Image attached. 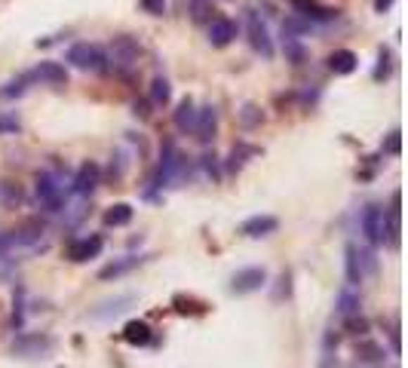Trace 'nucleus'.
Wrapping results in <instances>:
<instances>
[{
	"mask_svg": "<svg viewBox=\"0 0 408 368\" xmlns=\"http://www.w3.org/2000/svg\"><path fill=\"white\" fill-rule=\"evenodd\" d=\"M249 40H252L255 53H261L264 58H274V44H270L267 25L258 19V13H249Z\"/></svg>",
	"mask_w": 408,
	"mask_h": 368,
	"instance_id": "0eeeda50",
	"label": "nucleus"
},
{
	"mask_svg": "<svg viewBox=\"0 0 408 368\" xmlns=\"http://www.w3.org/2000/svg\"><path fill=\"white\" fill-rule=\"evenodd\" d=\"M215 129H218V111L212 105H206L203 111H197V120H193V132H197V141L209 145L215 138Z\"/></svg>",
	"mask_w": 408,
	"mask_h": 368,
	"instance_id": "9b49d317",
	"label": "nucleus"
},
{
	"mask_svg": "<svg viewBox=\"0 0 408 368\" xmlns=\"http://www.w3.org/2000/svg\"><path fill=\"white\" fill-rule=\"evenodd\" d=\"M240 120H243V126H258V123L261 120H264V117H261V111H258V107H255V105H246L243 107V111H240Z\"/></svg>",
	"mask_w": 408,
	"mask_h": 368,
	"instance_id": "c85d7f7f",
	"label": "nucleus"
},
{
	"mask_svg": "<svg viewBox=\"0 0 408 368\" xmlns=\"http://www.w3.org/2000/svg\"><path fill=\"white\" fill-rule=\"evenodd\" d=\"M37 199L40 203H46V206H58V199H62V184L56 181V175H49V172H40L37 175Z\"/></svg>",
	"mask_w": 408,
	"mask_h": 368,
	"instance_id": "ddd939ff",
	"label": "nucleus"
},
{
	"mask_svg": "<svg viewBox=\"0 0 408 368\" xmlns=\"http://www.w3.org/2000/svg\"><path fill=\"white\" fill-rule=\"evenodd\" d=\"M139 264H144V258H139V255L120 258V261H114V264L101 267V270H98V280H101V282H108V280H117V276H123V273L135 270V267H139Z\"/></svg>",
	"mask_w": 408,
	"mask_h": 368,
	"instance_id": "f3484780",
	"label": "nucleus"
},
{
	"mask_svg": "<svg viewBox=\"0 0 408 368\" xmlns=\"http://www.w3.org/2000/svg\"><path fill=\"white\" fill-rule=\"evenodd\" d=\"M258 154V147H246V145H240V147H234V154H231V163H227V169H240V166L246 163V157H255Z\"/></svg>",
	"mask_w": 408,
	"mask_h": 368,
	"instance_id": "cd10ccee",
	"label": "nucleus"
},
{
	"mask_svg": "<svg viewBox=\"0 0 408 368\" xmlns=\"http://www.w3.org/2000/svg\"><path fill=\"white\" fill-rule=\"evenodd\" d=\"M378 68H375V80H384L387 74H390V53L387 49H381V55H378Z\"/></svg>",
	"mask_w": 408,
	"mask_h": 368,
	"instance_id": "7c9ffc66",
	"label": "nucleus"
},
{
	"mask_svg": "<svg viewBox=\"0 0 408 368\" xmlns=\"http://www.w3.org/2000/svg\"><path fill=\"white\" fill-rule=\"evenodd\" d=\"M169 98H172V86H169L166 77H154V83H151V102H154L157 107H166Z\"/></svg>",
	"mask_w": 408,
	"mask_h": 368,
	"instance_id": "4be33fe9",
	"label": "nucleus"
},
{
	"mask_svg": "<svg viewBox=\"0 0 408 368\" xmlns=\"http://www.w3.org/2000/svg\"><path fill=\"white\" fill-rule=\"evenodd\" d=\"M13 350L15 353H46L49 350V338H37V334H34V338H22V341H15L13 344Z\"/></svg>",
	"mask_w": 408,
	"mask_h": 368,
	"instance_id": "412c9836",
	"label": "nucleus"
},
{
	"mask_svg": "<svg viewBox=\"0 0 408 368\" xmlns=\"http://www.w3.org/2000/svg\"><path fill=\"white\" fill-rule=\"evenodd\" d=\"M141 10L151 15H163L166 13V0H141Z\"/></svg>",
	"mask_w": 408,
	"mask_h": 368,
	"instance_id": "2f4dec72",
	"label": "nucleus"
},
{
	"mask_svg": "<svg viewBox=\"0 0 408 368\" xmlns=\"http://www.w3.org/2000/svg\"><path fill=\"white\" fill-rule=\"evenodd\" d=\"M19 120L15 117H0V136H13V132H19Z\"/></svg>",
	"mask_w": 408,
	"mask_h": 368,
	"instance_id": "473e14b6",
	"label": "nucleus"
},
{
	"mask_svg": "<svg viewBox=\"0 0 408 368\" xmlns=\"http://www.w3.org/2000/svg\"><path fill=\"white\" fill-rule=\"evenodd\" d=\"M0 203H6V206H19V203H22V190H19V184H13V181H0Z\"/></svg>",
	"mask_w": 408,
	"mask_h": 368,
	"instance_id": "393cba45",
	"label": "nucleus"
},
{
	"mask_svg": "<svg viewBox=\"0 0 408 368\" xmlns=\"http://www.w3.org/2000/svg\"><path fill=\"white\" fill-rule=\"evenodd\" d=\"M276 228H279V221L274 215H252V218H246L240 224V233L249 239H261V237H270Z\"/></svg>",
	"mask_w": 408,
	"mask_h": 368,
	"instance_id": "1a4fd4ad",
	"label": "nucleus"
},
{
	"mask_svg": "<svg viewBox=\"0 0 408 368\" xmlns=\"http://www.w3.org/2000/svg\"><path fill=\"white\" fill-rule=\"evenodd\" d=\"M399 145H402V138H399V129H396V132H390L384 150H387V154H399Z\"/></svg>",
	"mask_w": 408,
	"mask_h": 368,
	"instance_id": "f704fd0d",
	"label": "nucleus"
},
{
	"mask_svg": "<svg viewBox=\"0 0 408 368\" xmlns=\"http://www.w3.org/2000/svg\"><path fill=\"white\" fill-rule=\"evenodd\" d=\"M338 313H341L344 320H347V316L359 313V295H353L350 289H344L341 295H338Z\"/></svg>",
	"mask_w": 408,
	"mask_h": 368,
	"instance_id": "5701e85b",
	"label": "nucleus"
},
{
	"mask_svg": "<svg viewBox=\"0 0 408 368\" xmlns=\"http://www.w3.org/2000/svg\"><path fill=\"white\" fill-rule=\"evenodd\" d=\"M193 120H197V105H193V98H181L172 114V123L178 132H193Z\"/></svg>",
	"mask_w": 408,
	"mask_h": 368,
	"instance_id": "2eb2a0df",
	"label": "nucleus"
},
{
	"mask_svg": "<svg viewBox=\"0 0 408 368\" xmlns=\"http://www.w3.org/2000/svg\"><path fill=\"white\" fill-rule=\"evenodd\" d=\"M347 331H350V334H365V331H369V322H365L359 313L347 316Z\"/></svg>",
	"mask_w": 408,
	"mask_h": 368,
	"instance_id": "c756f323",
	"label": "nucleus"
},
{
	"mask_svg": "<svg viewBox=\"0 0 408 368\" xmlns=\"http://www.w3.org/2000/svg\"><path fill=\"white\" fill-rule=\"evenodd\" d=\"M283 53H286V58L292 65H304V62H307V49H304L295 37H286L283 40Z\"/></svg>",
	"mask_w": 408,
	"mask_h": 368,
	"instance_id": "b1692460",
	"label": "nucleus"
},
{
	"mask_svg": "<svg viewBox=\"0 0 408 368\" xmlns=\"http://www.w3.org/2000/svg\"><path fill=\"white\" fill-rule=\"evenodd\" d=\"M178 169H181V154H178V147L172 145V141H166L163 154H160V169H157V184H160V188L172 181Z\"/></svg>",
	"mask_w": 408,
	"mask_h": 368,
	"instance_id": "423d86ee",
	"label": "nucleus"
},
{
	"mask_svg": "<svg viewBox=\"0 0 408 368\" xmlns=\"http://www.w3.org/2000/svg\"><path fill=\"white\" fill-rule=\"evenodd\" d=\"M310 4H317V0H292V6H295V10H298V13H301V10H307Z\"/></svg>",
	"mask_w": 408,
	"mask_h": 368,
	"instance_id": "e433bc0d",
	"label": "nucleus"
},
{
	"mask_svg": "<svg viewBox=\"0 0 408 368\" xmlns=\"http://www.w3.org/2000/svg\"><path fill=\"white\" fill-rule=\"evenodd\" d=\"M28 77L46 83V86H62V83H68V71H65V65H58V62H40Z\"/></svg>",
	"mask_w": 408,
	"mask_h": 368,
	"instance_id": "f8f14e48",
	"label": "nucleus"
},
{
	"mask_svg": "<svg viewBox=\"0 0 408 368\" xmlns=\"http://www.w3.org/2000/svg\"><path fill=\"white\" fill-rule=\"evenodd\" d=\"M101 246H105V239L101 237H83V239H74L71 246H68V258L71 261H92V258L101 255Z\"/></svg>",
	"mask_w": 408,
	"mask_h": 368,
	"instance_id": "6e6552de",
	"label": "nucleus"
},
{
	"mask_svg": "<svg viewBox=\"0 0 408 368\" xmlns=\"http://www.w3.org/2000/svg\"><path fill=\"white\" fill-rule=\"evenodd\" d=\"M344 270H347V286H359L362 267H359V249H356V242H347V249H344Z\"/></svg>",
	"mask_w": 408,
	"mask_h": 368,
	"instance_id": "a211bd4d",
	"label": "nucleus"
},
{
	"mask_svg": "<svg viewBox=\"0 0 408 368\" xmlns=\"http://www.w3.org/2000/svg\"><path fill=\"white\" fill-rule=\"evenodd\" d=\"M98 178H101V169H98V163H92L87 160L77 169V175H74V194H80V197H89L92 190L98 188Z\"/></svg>",
	"mask_w": 408,
	"mask_h": 368,
	"instance_id": "9d476101",
	"label": "nucleus"
},
{
	"mask_svg": "<svg viewBox=\"0 0 408 368\" xmlns=\"http://www.w3.org/2000/svg\"><path fill=\"white\" fill-rule=\"evenodd\" d=\"M151 325L148 322H141V320H132V322H126L123 325V341L126 344H132V347H144V344H151Z\"/></svg>",
	"mask_w": 408,
	"mask_h": 368,
	"instance_id": "dca6fc26",
	"label": "nucleus"
},
{
	"mask_svg": "<svg viewBox=\"0 0 408 368\" xmlns=\"http://www.w3.org/2000/svg\"><path fill=\"white\" fill-rule=\"evenodd\" d=\"M135 58H139V40L135 37H114L110 40V62L117 68H132Z\"/></svg>",
	"mask_w": 408,
	"mask_h": 368,
	"instance_id": "20e7f679",
	"label": "nucleus"
},
{
	"mask_svg": "<svg viewBox=\"0 0 408 368\" xmlns=\"http://www.w3.org/2000/svg\"><path fill=\"white\" fill-rule=\"evenodd\" d=\"M283 28L286 31H292V34H304V31L310 28V22H298V19H286L283 22Z\"/></svg>",
	"mask_w": 408,
	"mask_h": 368,
	"instance_id": "72a5a7b5",
	"label": "nucleus"
},
{
	"mask_svg": "<svg viewBox=\"0 0 408 368\" xmlns=\"http://www.w3.org/2000/svg\"><path fill=\"white\" fill-rule=\"evenodd\" d=\"M356 68H359V55H356L353 49H335V53L329 55V71L331 74L347 77V74H353Z\"/></svg>",
	"mask_w": 408,
	"mask_h": 368,
	"instance_id": "4468645a",
	"label": "nucleus"
},
{
	"mask_svg": "<svg viewBox=\"0 0 408 368\" xmlns=\"http://www.w3.org/2000/svg\"><path fill=\"white\" fill-rule=\"evenodd\" d=\"M393 6V0H375V13H387Z\"/></svg>",
	"mask_w": 408,
	"mask_h": 368,
	"instance_id": "c9c22d12",
	"label": "nucleus"
},
{
	"mask_svg": "<svg viewBox=\"0 0 408 368\" xmlns=\"http://www.w3.org/2000/svg\"><path fill=\"white\" fill-rule=\"evenodd\" d=\"M236 22L234 19H227V15H215V19L209 22V44L215 46V49H224V46H231L234 44V37H236Z\"/></svg>",
	"mask_w": 408,
	"mask_h": 368,
	"instance_id": "39448f33",
	"label": "nucleus"
},
{
	"mask_svg": "<svg viewBox=\"0 0 408 368\" xmlns=\"http://www.w3.org/2000/svg\"><path fill=\"white\" fill-rule=\"evenodd\" d=\"M132 206L129 203H117V206H110L108 212H105V224L108 228H126V224L132 221Z\"/></svg>",
	"mask_w": 408,
	"mask_h": 368,
	"instance_id": "6ab92c4d",
	"label": "nucleus"
},
{
	"mask_svg": "<svg viewBox=\"0 0 408 368\" xmlns=\"http://www.w3.org/2000/svg\"><path fill=\"white\" fill-rule=\"evenodd\" d=\"M267 282V270L264 267H243L231 276V291L234 295H252Z\"/></svg>",
	"mask_w": 408,
	"mask_h": 368,
	"instance_id": "7ed1b4c3",
	"label": "nucleus"
},
{
	"mask_svg": "<svg viewBox=\"0 0 408 368\" xmlns=\"http://www.w3.org/2000/svg\"><path fill=\"white\" fill-rule=\"evenodd\" d=\"M362 233L369 239V246H381L390 239V228H387V215L381 206H369L362 212Z\"/></svg>",
	"mask_w": 408,
	"mask_h": 368,
	"instance_id": "f03ea898",
	"label": "nucleus"
},
{
	"mask_svg": "<svg viewBox=\"0 0 408 368\" xmlns=\"http://www.w3.org/2000/svg\"><path fill=\"white\" fill-rule=\"evenodd\" d=\"M215 6H212V0H191V19L197 25H209L215 19Z\"/></svg>",
	"mask_w": 408,
	"mask_h": 368,
	"instance_id": "aec40b11",
	"label": "nucleus"
},
{
	"mask_svg": "<svg viewBox=\"0 0 408 368\" xmlns=\"http://www.w3.org/2000/svg\"><path fill=\"white\" fill-rule=\"evenodd\" d=\"M356 356L359 359H365V362H378L381 356H384V350H381L375 341H362L359 347H356Z\"/></svg>",
	"mask_w": 408,
	"mask_h": 368,
	"instance_id": "a878e982",
	"label": "nucleus"
},
{
	"mask_svg": "<svg viewBox=\"0 0 408 368\" xmlns=\"http://www.w3.org/2000/svg\"><path fill=\"white\" fill-rule=\"evenodd\" d=\"M28 83H31L28 74H25V77H19V80H10L4 89H0V98H19L22 92H25V86H28Z\"/></svg>",
	"mask_w": 408,
	"mask_h": 368,
	"instance_id": "bb28decb",
	"label": "nucleus"
},
{
	"mask_svg": "<svg viewBox=\"0 0 408 368\" xmlns=\"http://www.w3.org/2000/svg\"><path fill=\"white\" fill-rule=\"evenodd\" d=\"M65 62L74 65L77 71H101L108 58H105V53H101L98 46H92V44H74L71 49H68Z\"/></svg>",
	"mask_w": 408,
	"mask_h": 368,
	"instance_id": "f257e3e1",
	"label": "nucleus"
}]
</instances>
